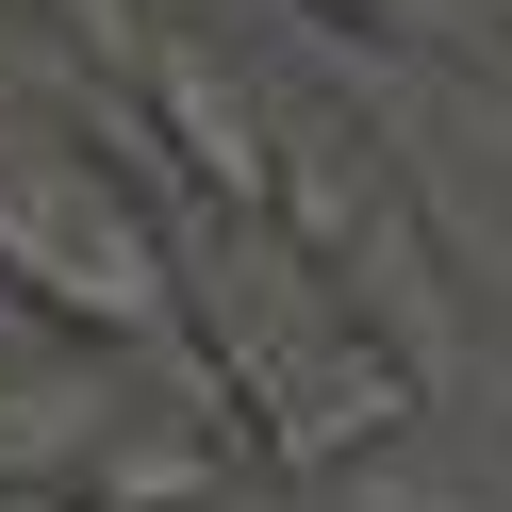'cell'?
Here are the masks:
<instances>
[{
  "label": "cell",
  "mask_w": 512,
  "mask_h": 512,
  "mask_svg": "<svg viewBox=\"0 0 512 512\" xmlns=\"http://www.w3.org/2000/svg\"><path fill=\"white\" fill-rule=\"evenodd\" d=\"M34 512H149V496H133V479H50Z\"/></svg>",
  "instance_id": "6"
},
{
  "label": "cell",
  "mask_w": 512,
  "mask_h": 512,
  "mask_svg": "<svg viewBox=\"0 0 512 512\" xmlns=\"http://www.w3.org/2000/svg\"><path fill=\"white\" fill-rule=\"evenodd\" d=\"M0 281L50 314V331H166V248L116 199L83 149L0 133Z\"/></svg>",
  "instance_id": "1"
},
{
  "label": "cell",
  "mask_w": 512,
  "mask_h": 512,
  "mask_svg": "<svg viewBox=\"0 0 512 512\" xmlns=\"http://www.w3.org/2000/svg\"><path fill=\"white\" fill-rule=\"evenodd\" d=\"M232 413H265L281 463H364V446L413 413V364H397L380 331H347V314H314V331L232 347Z\"/></svg>",
  "instance_id": "2"
},
{
  "label": "cell",
  "mask_w": 512,
  "mask_h": 512,
  "mask_svg": "<svg viewBox=\"0 0 512 512\" xmlns=\"http://www.w3.org/2000/svg\"><path fill=\"white\" fill-rule=\"evenodd\" d=\"M281 232H298L314 265L364 232V133H331V116H314V133H281Z\"/></svg>",
  "instance_id": "4"
},
{
  "label": "cell",
  "mask_w": 512,
  "mask_h": 512,
  "mask_svg": "<svg viewBox=\"0 0 512 512\" xmlns=\"http://www.w3.org/2000/svg\"><path fill=\"white\" fill-rule=\"evenodd\" d=\"M314 17H347V34H380V17H397V0H314Z\"/></svg>",
  "instance_id": "7"
},
{
  "label": "cell",
  "mask_w": 512,
  "mask_h": 512,
  "mask_svg": "<svg viewBox=\"0 0 512 512\" xmlns=\"http://www.w3.org/2000/svg\"><path fill=\"white\" fill-rule=\"evenodd\" d=\"M149 100H166V133H182V166L215 182L232 215H281V116L232 83V50H199V34H166L149 50Z\"/></svg>",
  "instance_id": "3"
},
{
  "label": "cell",
  "mask_w": 512,
  "mask_h": 512,
  "mask_svg": "<svg viewBox=\"0 0 512 512\" xmlns=\"http://www.w3.org/2000/svg\"><path fill=\"white\" fill-rule=\"evenodd\" d=\"M100 479H133V496H149V512H199V446H116V463H100Z\"/></svg>",
  "instance_id": "5"
}]
</instances>
